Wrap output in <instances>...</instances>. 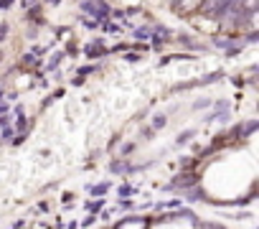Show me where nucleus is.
Wrapping results in <instances>:
<instances>
[{
	"mask_svg": "<svg viewBox=\"0 0 259 229\" xmlns=\"http://www.w3.org/2000/svg\"><path fill=\"white\" fill-rule=\"evenodd\" d=\"M229 3H234V0H206V3H203V11H206L208 16H221L224 8H226Z\"/></svg>",
	"mask_w": 259,
	"mask_h": 229,
	"instance_id": "obj_1",
	"label": "nucleus"
},
{
	"mask_svg": "<svg viewBox=\"0 0 259 229\" xmlns=\"http://www.w3.org/2000/svg\"><path fill=\"white\" fill-rule=\"evenodd\" d=\"M173 6L178 8V13L188 16V13H196V11H198L201 0H173Z\"/></svg>",
	"mask_w": 259,
	"mask_h": 229,
	"instance_id": "obj_2",
	"label": "nucleus"
},
{
	"mask_svg": "<svg viewBox=\"0 0 259 229\" xmlns=\"http://www.w3.org/2000/svg\"><path fill=\"white\" fill-rule=\"evenodd\" d=\"M236 6H239V11L244 16H249V13L259 11V0H236Z\"/></svg>",
	"mask_w": 259,
	"mask_h": 229,
	"instance_id": "obj_3",
	"label": "nucleus"
},
{
	"mask_svg": "<svg viewBox=\"0 0 259 229\" xmlns=\"http://www.w3.org/2000/svg\"><path fill=\"white\" fill-rule=\"evenodd\" d=\"M145 224V219H119L117 221V226H143Z\"/></svg>",
	"mask_w": 259,
	"mask_h": 229,
	"instance_id": "obj_4",
	"label": "nucleus"
},
{
	"mask_svg": "<svg viewBox=\"0 0 259 229\" xmlns=\"http://www.w3.org/2000/svg\"><path fill=\"white\" fill-rule=\"evenodd\" d=\"M107 191H109V183H99V186H94V188H92V194H94V196H102V194H107Z\"/></svg>",
	"mask_w": 259,
	"mask_h": 229,
	"instance_id": "obj_5",
	"label": "nucleus"
},
{
	"mask_svg": "<svg viewBox=\"0 0 259 229\" xmlns=\"http://www.w3.org/2000/svg\"><path fill=\"white\" fill-rule=\"evenodd\" d=\"M191 135H193V133H183V135L178 138V143H186V140H191Z\"/></svg>",
	"mask_w": 259,
	"mask_h": 229,
	"instance_id": "obj_6",
	"label": "nucleus"
},
{
	"mask_svg": "<svg viewBox=\"0 0 259 229\" xmlns=\"http://www.w3.org/2000/svg\"><path fill=\"white\" fill-rule=\"evenodd\" d=\"M119 194H122V196H127V194H133V188H130V186H122V188H119Z\"/></svg>",
	"mask_w": 259,
	"mask_h": 229,
	"instance_id": "obj_7",
	"label": "nucleus"
},
{
	"mask_svg": "<svg viewBox=\"0 0 259 229\" xmlns=\"http://www.w3.org/2000/svg\"><path fill=\"white\" fill-rule=\"evenodd\" d=\"M6 31H8V26L3 23V26H0V41H3V39H6Z\"/></svg>",
	"mask_w": 259,
	"mask_h": 229,
	"instance_id": "obj_8",
	"label": "nucleus"
},
{
	"mask_svg": "<svg viewBox=\"0 0 259 229\" xmlns=\"http://www.w3.org/2000/svg\"><path fill=\"white\" fill-rule=\"evenodd\" d=\"M165 125V118H155V128H163Z\"/></svg>",
	"mask_w": 259,
	"mask_h": 229,
	"instance_id": "obj_9",
	"label": "nucleus"
}]
</instances>
